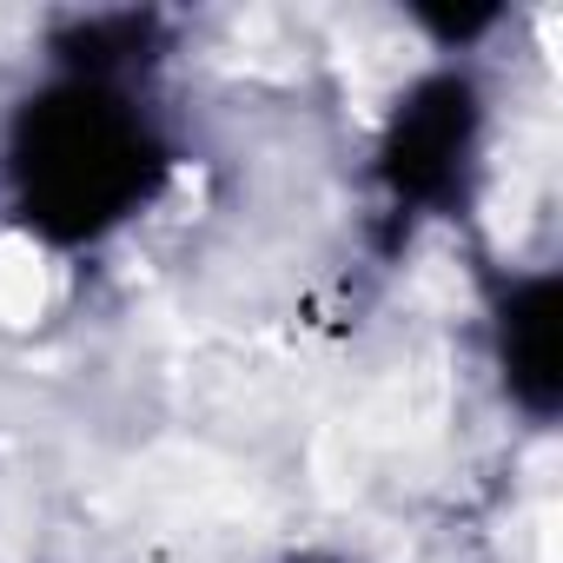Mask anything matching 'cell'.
Here are the masks:
<instances>
[{
    "mask_svg": "<svg viewBox=\"0 0 563 563\" xmlns=\"http://www.w3.org/2000/svg\"><path fill=\"white\" fill-rule=\"evenodd\" d=\"M21 219L60 245L120 225L159 179V146L140 113L100 80H67L21 107L8 146Z\"/></svg>",
    "mask_w": 563,
    "mask_h": 563,
    "instance_id": "cell-1",
    "label": "cell"
},
{
    "mask_svg": "<svg viewBox=\"0 0 563 563\" xmlns=\"http://www.w3.org/2000/svg\"><path fill=\"white\" fill-rule=\"evenodd\" d=\"M471 133H477L471 80H457V74L424 80L398 107V120L385 133V179H391V192L411 199V206L451 199V186L464 173V153H471Z\"/></svg>",
    "mask_w": 563,
    "mask_h": 563,
    "instance_id": "cell-2",
    "label": "cell"
},
{
    "mask_svg": "<svg viewBox=\"0 0 563 563\" xmlns=\"http://www.w3.org/2000/svg\"><path fill=\"white\" fill-rule=\"evenodd\" d=\"M497 352H504V378L517 405L550 418L563 405V286L556 278H530L504 299Z\"/></svg>",
    "mask_w": 563,
    "mask_h": 563,
    "instance_id": "cell-3",
    "label": "cell"
},
{
    "mask_svg": "<svg viewBox=\"0 0 563 563\" xmlns=\"http://www.w3.org/2000/svg\"><path fill=\"white\" fill-rule=\"evenodd\" d=\"M418 21L438 27L444 41H471V34H484V27L497 21V8H457V14H451V8H418Z\"/></svg>",
    "mask_w": 563,
    "mask_h": 563,
    "instance_id": "cell-4",
    "label": "cell"
}]
</instances>
